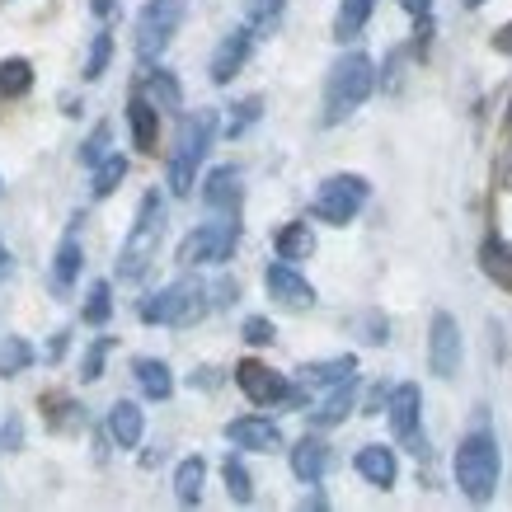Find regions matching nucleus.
Segmentation results:
<instances>
[{"label":"nucleus","mask_w":512,"mask_h":512,"mask_svg":"<svg viewBox=\"0 0 512 512\" xmlns=\"http://www.w3.org/2000/svg\"><path fill=\"white\" fill-rule=\"evenodd\" d=\"M217 132H221V118L212 109H198L193 118H184L179 141H174V151H170V165H165V184H170L174 198H188V193H193L198 170H202V160H207V151H212Z\"/></svg>","instance_id":"4"},{"label":"nucleus","mask_w":512,"mask_h":512,"mask_svg":"<svg viewBox=\"0 0 512 512\" xmlns=\"http://www.w3.org/2000/svg\"><path fill=\"white\" fill-rule=\"evenodd\" d=\"M254 38H259V29L254 24H235L226 38L217 43V52H212V85H231L240 71H245V62H249V52H254Z\"/></svg>","instance_id":"12"},{"label":"nucleus","mask_w":512,"mask_h":512,"mask_svg":"<svg viewBox=\"0 0 512 512\" xmlns=\"http://www.w3.org/2000/svg\"><path fill=\"white\" fill-rule=\"evenodd\" d=\"M357 386H362V381H357V376H348L343 386L329 390L325 400H320L311 414H306V419H311V428H339V423L357 409Z\"/></svg>","instance_id":"21"},{"label":"nucleus","mask_w":512,"mask_h":512,"mask_svg":"<svg viewBox=\"0 0 512 512\" xmlns=\"http://www.w3.org/2000/svg\"><path fill=\"white\" fill-rule=\"evenodd\" d=\"M132 376L146 400H170L174 395V372L165 357H132Z\"/></svg>","instance_id":"24"},{"label":"nucleus","mask_w":512,"mask_h":512,"mask_svg":"<svg viewBox=\"0 0 512 512\" xmlns=\"http://www.w3.org/2000/svg\"><path fill=\"white\" fill-rule=\"evenodd\" d=\"M372 90H376L372 57H367V52H343L325 76V113H320V123L325 127L348 123V118L372 99Z\"/></svg>","instance_id":"2"},{"label":"nucleus","mask_w":512,"mask_h":512,"mask_svg":"<svg viewBox=\"0 0 512 512\" xmlns=\"http://www.w3.org/2000/svg\"><path fill=\"white\" fill-rule=\"evenodd\" d=\"M480 268H484V278L494 282V287L512 292V240H508V235H484Z\"/></svg>","instance_id":"23"},{"label":"nucleus","mask_w":512,"mask_h":512,"mask_svg":"<svg viewBox=\"0 0 512 512\" xmlns=\"http://www.w3.org/2000/svg\"><path fill=\"white\" fill-rule=\"evenodd\" d=\"M273 249H278V259H287V264H306L315 254V231L306 221H282L278 231H273Z\"/></svg>","instance_id":"26"},{"label":"nucleus","mask_w":512,"mask_h":512,"mask_svg":"<svg viewBox=\"0 0 512 512\" xmlns=\"http://www.w3.org/2000/svg\"><path fill=\"white\" fill-rule=\"evenodd\" d=\"M461 357H466V343H461V325H456V315L437 311L433 325H428V372H433L437 381H456Z\"/></svg>","instance_id":"9"},{"label":"nucleus","mask_w":512,"mask_h":512,"mask_svg":"<svg viewBox=\"0 0 512 512\" xmlns=\"http://www.w3.org/2000/svg\"><path fill=\"white\" fill-rule=\"evenodd\" d=\"M202 484H207V461H202V456H184V461L174 466V498H179L184 508H198Z\"/></svg>","instance_id":"27"},{"label":"nucleus","mask_w":512,"mask_h":512,"mask_svg":"<svg viewBox=\"0 0 512 512\" xmlns=\"http://www.w3.org/2000/svg\"><path fill=\"white\" fill-rule=\"evenodd\" d=\"M123 179H127V156H123V151H109V156L90 170V198H99V202L113 198Z\"/></svg>","instance_id":"29"},{"label":"nucleus","mask_w":512,"mask_h":512,"mask_svg":"<svg viewBox=\"0 0 512 512\" xmlns=\"http://www.w3.org/2000/svg\"><path fill=\"white\" fill-rule=\"evenodd\" d=\"M259 113H264V94H249V99H240V104H231V118H226V137H245L249 127L259 123Z\"/></svg>","instance_id":"36"},{"label":"nucleus","mask_w":512,"mask_h":512,"mask_svg":"<svg viewBox=\"0 0 512 512\" xmlns=\"http://www.w3.org/2000/svg\"><path fill=\"white\" fill-rule=\"evenodd\" d=\"M287 461H292V475L301 484H320L329 475V461H334V456H329V442L325 437H301V442H296L292 451H287Z\"/></svg>","instance_id":"18"},{"label":"nucleus","mask_w":512,"mask_h":512,"mask_svg":"<svg viewBox=\"0 0 512 512\" xmlns=\"http://www.w3.org/2000/svg\"><path fill=\"white\" fill-rule=\"evenodd\" d=\"M188 381H193L198 390H212V386H217V372H212V367H202V372H198V376H188Z\"/></svg>","instance_id":"47"},{"label":"nucleus","mask_w":512,"mask_h":512,"mask_svg":"<svg viewBox=\"0 0 512 512\" xmlns=\"http://www.w3.org/2000/svg\"><path fill=\"white\" fill-rule=\"evenodd\" d=\"M38 409L47 414V428H57V433H80L85 428V409L66 390H47L43 400H38Z\"/></svg>","instance_id":"25"},{"label":"nucleus","mask_w":512,"mask_h":512,"mask_svg":"<svg viewBox=\"0 0 512 512\" xmlns=\"http://www.w3.org/2000/svg\"><path fill=\"white\" fill-rule=\"evenodd\" d=\"M62 109H66V118H80V104H76V94H66V99H62Z\"/></svg>","instance_id":"48"},{"label":"nucleus","mask_w":512,"mask_h":512,"mask_svg":"<svg viewBox=\"0 0 512 512\" xmlns=\"http://www.w3.org/2000/svg\"><path fill=\"white\" fill-rule=\"evenodd\" d=\"M264 287H268V296H273V301H282V306H287V311H311V306H315V287L301 278L287 259H278V264L264 268Z\"/></svg>","instance_id":"14"},{"label":"nucleus","mask_w":512,"mask_h":512,"mask_svg":"<svg viewBox=\"0 0 512 512\" xmlns=\"http://www.w3.org/2000/svg\"><path fill=\"white\" fill-rule=\"evenodd\" d=\"M109 62H113V33H109V24H104V29L90 38V52H85V66H80V80H99L104 71H109Z\"/></svg>","instance_id":"34"},{"label":"nucleus","mask_w":512,"mask_h":512,"mask_svg":"<svg viewBox=\"0 0 512 512\" xmlns=\"http://www.w3.org/2000/svg\"><path fill=\"white\" fill-rule=\"evenodd\" d=\"M348 376H357V357L353 353H339V357H320V362H306L301 372H296V386L306 390H334L343 386Z\"/></svg>","instance_id":"16"},{"label":"nucleus","mask_w":512,"mask_h":512,"mask_svg":"<svg viewBox=\"0 0 512 512\" xmlns=\"http://www.w3.org/2000/svg\"><path fill=\"white\" fill-rule=\"evenodd\" d=\"M221 480H226V494H231V503H254V475L245 470V461L240 456H226V466H221Z\"/></svg>","instance_id":"35"},{"label":"nucleus","mask_w":512,"mask_h":512,"mask_svg":"<svg viewBox=\"0 0 512 512\" xmlns=\"http://www.w3.org/2000/svg\"><path fill=\"white\" fill-rule=\"evenodd\" d=\"M240 245V212H221V221L193 226L179 245V268H202V264H226Z\"/></svg>","instance_id":"6"},{"label":"nucleus","mask_w":512,"mask_h":512,"mask_svg":"<svg viewBox=\"0 0 512 512\" xmlns=\"http://www.w3.org/2000/svg\"><path fill=\"white\" fill-rule=\"evenodd\" d=\"M461 5H466V10H480V5H484V0H461Z\"/></svg>","instance_id":"50"},{"label":"nucleus","mask_w":512,"mask_h":512,"mask_svg":"<svg viewBox=\"0 0 512 512\" xmlns=\"http://www.w3.org/2000/svg\"><path fill=\"white\" fill-rule=\"evenodd\" d=\"M226 442L235 451H282V428L268 414H240L226 423Z\"/></svg>","instance_id":"13"},{"label":"nucleus","mask_w":512,"mask_h":512,"mask_svg":"<svg viewBox=\"0 0 512 512\" xmlns=\"http://www.w3.org/2000/svg\"><path fill=\"white\" fill-rule=\"evenodd\" d=\"M357 329H362V343H386L390 339V325H386V315L381 311L357 315Z\"/></svg>","instance_id":"41"},{"label":"nucleus","mask_w":512,"mask_h":512,"mask_svg":"<svg viewBox=\"0 0 512 512\" xmlns=\"http://www.w3.org/2000/svg\"><path fill=\"white\" fill-rule=\"evenodd\" d=\"M109 437H113V447L118 451H132L141 447V433H146V414H141V404L137 400H113L109 404Z\"/></svg>","instance_id":"19"},{"label":"nucleus","mask_w":512,"mask_h":512,"mask_svg":"<svg viewBox=\"0 0 512 512\" xmlns=\"http://www.w3.org/2000/svg\"><path fill=\"white\" fill-rule=\"evenodd\" d=\"M90 10H94V19H104V24H109V19L118 15V0H90Z\"/></svg>","instance_id":"44"},{"label":"nucleus","mask_w":512,"mask_h":512,"mask_svg":"<svg viewBox=\"0 0 512 512\" xmlns=\"http://www.w3.org/2000/svg\"><path fill=\"white\" fill-rule=\"evenodd\" d=\"M19 447H24V423L5 419L0 423V451H19Z\"/></svg>","instance_id":"42"},{"label":"nucleus","mask_w":512,"mask_h":512,"mask_svg":"<svg viewBox=\"0 0 512 512\" xmlns=\"http://www.w3.org/2000/svg\"><path fill=\"white\" fill-rule=\"evenodd\" d=\"M386 423H390V437H395V442H409V447L423 442V390L414 386V381L390 386Z\"/></svg>","instance_id":"11"},{"label":"nucleus","mask_w":512,"mask_h":512,"mask_svg":"<svg viewBox=\"0 0 512 512\" xmlns=\"http://www.w3.org/2000/svg\"><path fill=\"white\" fill-rule=\"evenodd\" d=\"M451 475H456V489L470 498V503H489L498 494V475H503V456H498V437L489 428H470L461 437V447L451 456Z\"/></svg>","instance_id":"1"},{"label":"nucleus","mask_w":512,"mask_h":512,"mask_svg":"<svg viewBox=\"0 0 512 512\" xmlns=\"http://www.w3.org/2000/svg\"><path fill=\"white\" fill-rule=\"evenodd\" d=\"M372 10H376V0H339V15H334V38H339V43H353L357 33L367 29Z\"/></svg>","instance_id":"30"},{"label":"nucleus","mask_w":512,"mask_h":512,"mask_svg":"<svg viewBox=\"0 0 512 512\" xmlns=\"http://www.w3.org/2000/svg\"><path fill=\"white\" fill-rule=\"evenodd\" d=\"M160 240H165V193L151 188V193L141 198L137 217H132V231H127L123 249H118V282L146 278L160 254Z\"/></svg>","instance_id":"3"},{"label":"nucleus","mask_w":512,"mask_h":512,"mask_svg":"<svg viewBox=\"0 0 512 512\" xmlns=\"http://www.w3.org/2000/svg\"><path fill=\"white\" fill-rule=\"evenodd\" d=\"M400 5H404V15H414V19L433 15V0H400Z\"/></svg>","instance_id":"46"},{"label":"nucleus","mask_w":512,"mask_h":512,"mask_svg":"<svg viewBox=\"0 0 512 512\" xmlns=\"http://www.w3.org/2000/svg\"><path fill=\"white\" fill-rule=\"evenodd\" d=\"M10 273V249H5V240H0V278Z\"/></svg>","instance_id":"49"},{"label":"nucleus","mask_w":512,"mask_h":512,"mask_svg":"<svg viewBox=\"0 0 512 512\" xmlns=\"http://www.w3.org/2000/svg\"><path fill=\"white\" fill-rule=\"evenodd\" d=\"M188 0H146L137 15V57L146 66L160 62V52L174 43V33L184 24Z\"/></svg>","instance_id":"8"},{"label":"nucleus","mask_w":512,"mask_h":512,"mask_svg":"<svg viewBox=\"0 0 512 512\" xmlns=\"http://www.w3.org/2000/svg\"><path fill=\"white\" fill-rule=\"evenodd\" d=\"M367 198H372V184L362 174H329L311 202V217L325 226H348L367 207Z\"/></svg>","instance_id":"7"},{"label":"nucleus","mask_w":512,"mask_h":512,"mask_svg":"<svg viewBox=\"0 0 512 512\" xmlns=\"http://www.w3.org/2000/svg\"><path fill=\"white\" fill-rule=\"evenodd\" d=\"M494 52H503V57H512V19L503 24V29L494 33Z\"/></svg>","instance_id":"43"},{"label":"nucleus","mask_w":512,"mask_h":512,"mask_svg":"<svg viewBox=\"0 0 512 512\" xmlns=\"http://www.w3.org/2000/svg\"><path fill=\"white\" fill-rule=\"evenodd\" d=\"M33 362H38V353H33L29 339H19V334H5V339H0V376L29 372Z\"/></svg>","instance_id":"33"},{"label":"nucleus","mask_w":512,"mask_h":512,"mask_svg":"<svg viewBox=\"0 0 512 512\" xmlns=\"http://www.w3.org/2000/svg\"><path fill=\"white\" fill-rule=\"evenodd\" d=\"M66 339H71V329H57V334H52V348H47V362H57V357L66 353Z\"/></svg>","instance_id":"45"},{"label":"nucleus","mask_w":512,"mask_h":512,"mask_svg":"<svg viewBox=\"0 0 512 512\" xmlns=\"http://www.w3.org/2000/svg\"><path fill=\"white\" fill-rule=\"evenodd\" d=\"M109 353H113V339L109 334H99V339L80 353V381H99L104 376V362H109Z\"/></svg>","instance_id":"38"},{"label":"nucleus","mask_w":512,"mask_h":512,"mask_svg":"<svg viewBox=\"0 0 512 512\" xmlns=\"http://www.w3.org/2000/svg\"><path fill=\"white\" fill-rule=\"evenodd\" d=\"M127 127H132V146L141 156H156V141H160V109L156 99L146 90H132L127 99Z\"/></svg>","instance_id":"15"},{"label":"nucleus","mask_w":512,"mask_h":512,"mask_svg":"<svg viewBox=\"0 0 512 512\" xmlns=\"http://www.w3.org/2000/svg\"><path fill=\"white\" fill-rule=\"evenodd\" d=\"M240 198H245V188H240V170L235 165H217L202 179V202L212 212H240Z\"/></svg>","instance_id":"20"},{"label":"nucleus","mask_w":512,"mask_h":512,"mask_svg":"<svg viewBox=\"0 0 512 512\" xmlns=\"http://www.w3.org/2000/svg\"><path fill=\"white\" fill-rule=\"evenodd\" d=\"M80 320L94 329H104L113 320V282H90V292H85V306H80Z\"/></svg>","instance_id":"32"},{"label":"nucleus","mask_w":512,"mask_h":512,"mask_svg":"<svg viewBox=\"0 0 512 512\" xmlns=\"http://www.w3.org/2000/svg\"><path fill=\"white\" fill-rule=\"evenodd\" d=\"M141 90L156 99V109H160V113H179V109H184V90H179L174 71H165V66L146 71V76H141Z\"/></svg>","instance_id":"28"},{"label":"nucleus","mask_w":512,"mask_h":512,"mask_svg":"<svg viewBox=\"0 0 512 512\" xmlns=\"http://www.w3.org/2000/svg\"><path fill=\"white\" fill-rule=\"evenodd\" d=\"M235 386H240V395H245L249 404H259V409L287 404V395H292V381L282 372H273L268 362H259V357H240V362H235Z\"/></svg>","instance_id":"10"},{"label":"nucleus","mask_w":512,"mask_h":512,"mask_svg":"<svg viewBox=\"0 0 512 512\" xmlns=\"http://www.w3.org/2000/svg\"><path fill=\"white\" fill-rule=\"evenodd\" d=\"M33 90L29 57H0V99H24Z\"/></svg>","instance_id":"31"},{"label":"nucleus","mask_w":512,"mask_h":512,"mask_svg":"<svg viewBox=\"0 0 512 512\" xmlns=\"http://www.w3.org/2000/svg\"><path fill=\"white\" fill-rule=\"evenodd\" d=\"M353 470L372 489H395L400 480V461H395V447H381V442H367V447L353 456Z\"/></svg>","instance_id":"17"},{"label":"nucleus","mask_w":512,"mask_h":512,"mask_svg":"<svg viewBox=\"0 0 512 512\" xmlns=\"http://www.w3.org/2000/svg\"><path fill=\"white\" fill-rule=\"evenodd\" d=\"M217 301H212V287L198 278H179L170 282V287H160V292L151 296H141V325H174V329H184V325H198L202 315L212 311Z\"/></svg>","instance_id":"5"},{"label":"nucleus","mask_w":512,"mask_h":512,"mask_svg":"<svg viewBox=\"0 0 512 512\" xmlns=\"http://www.w3.org/2000/svg\"><path fill=\"white\" fill-rule=\"evenodd\" d=\"M80 268H85V249H80V235L66 231L62 245H57V254H52V292L66 296L71 287H76Z\"/></svg>","instance_id":"22"},{"label":"nucleus","mask_w":512,"mask_h":512,"mask_svg":"<svg viewBox=\"0 0 512 512\" xmlns=\"http://www.w3.org/2000/svg\"><path fill=\"white\" fill-rule=\"evenodd\" d=\"M109 151H113V127H109V123H99V127L90 132V137H85V141L76 146V160L85 165V170H94V165L109 156Z\"/></svg>","instance_id":"37"},{"label":"nucleus","mask_w":512,"mask_h":512,"mask_svg":"<svg viewBox=\"0 0 512 512\" xmlns=\"http://www.w3.org/2000/svg\"><path fill=\"white\" fill-rule=\"evenodd\" d=\"M240 339L254 343V348H268V343H278V325H273L268 315H245V325H240Z\"/></svg>","instance_id":"40"},{"label":"nucleus","mask_w":512,"mask_h":512,"mask_svg":"<svg viewBox=\"0 0 512 512\" xmlns=\"http://www.w3.org/2000/svg\"><path fill=\"white\" fill-rule=\"evenodd\" d=\"M282 10H287V0H249V24L259 33H273L282 24Z\"/></svg>","instance_id":"39"}]
</instances>
